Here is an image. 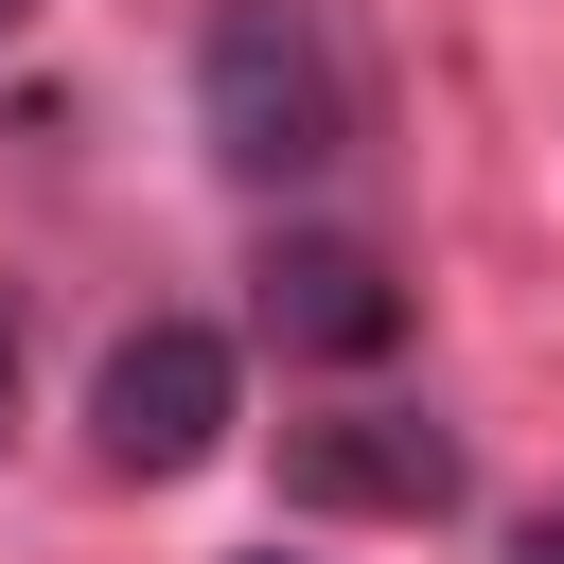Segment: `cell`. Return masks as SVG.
I'll return each mask as SVG.
<instances>
[{
  "instance_id": "6da1fadb",
  "label": "cell",
  "mask_w": 564,
  "mask_h": 564,
  "mask_svg": "<svg viewBox=\"0 0 564 564\" xmlns=\"http://www.w3.org/2000/svg\"><path fill=\"white\" fill-rule=\"evenodd\" d=\"M194 123H212V159L229 176H317L335 159V53H317V18L300 0H229L212 18V53H194Z\"/></svg>"
},
{
  "instance_id": "7a4b0ae2",
  "label": "cell",
  "mask_w": 564,
  "mask_h": 564,
  "mask_svg": "<svg viewBox=\"0 0 564 564\" xmlns=\"http://www.w3.org/2000/svg\"><path fill=\"white\" fill-rule=\"evenodd\" d=\"M88 441H106V476H194L229 441V335L212 317H141L88 370Z\"/></svg>"
},
{
  "instance_id": "3957f363",
  "label": "cell",
  "mask_w": 564,
  "mask_h": 564,
  "mask_svg": "<svg viewBox=\"0 0 564 564\" xmlns=\"http://www.w3.org/2000/svg\"><path fill=\"white\" fill-rule=\"evenodd\" d=\"M282 494L300 511H441L458 494V441L405 423V405H335V423H282Z\"/></svg>"
},
{
  "instance_id": "277c9868",
  "label": "cell",
  "mask_w": 564,
  "mask_h": 564,
  "mask_svg": "<svg viewBox=\"0 0 564 564\" xmlns=\"http://www.w3.org/2000/svg\"><path fill=\"white\" fill-rule=\"evenodd\" d=\"M264 335H282V352H317V370H352V352H388V335H405V282H388L352 229H300V247H264Z\"/></svg>"
},
{
  "instance_id": "5b68a950",
  "label": "cell",
  "mask_w": 564,
  "mask_h": 564,
  "mask_svg": "<svg viewBox=\"0 0 564 564\" xmlns=\"http://www.w3.org/2000/svg\"><path fill=\"white\" fill-rule=\"evenodd\" d=\"M511 564H564V511H529V546H511Z\"/></svg>"
},
{
  "instance_id": "8992f818",
  "label": "cell",
  "mask_w": 564,
  "mask_h": 564,
  "mask_svg": "<svg viewBox=\"0 0 564 564\" xmlns=\"http://www.w3.org/2000/svg\"><path fill=\"white\" fill-rule=\"evenodd\" d=\"M0 423H18V317H0Z\"/></svg>"
},
{
  "instance_id": "52a82bcc",
  "label": "cell",
  "mask_w": 564,
  "mask_h": 564,
  "mask_svg": "<svg viewBox=\"0 0 564 564\" xmlns=\"http://www.w3.org/2000/svg\"><path fill=\"white\" fill-rule=\"evenodd\" d=\"M247 564H282V546H247Z\"/></svg>"
},
{
  "instance_id": "ba28073f",
  "label": "cell",
  "mask_w": 564,
  "mask_h": 564,
  "mask_svg": "<svg viewBox=\"0 0 564 564\" xmlns=\"http://www.w3.org/2000/svg\"><path fill=\"white\" fill-rule=\"evenodd\" d=\"M0 35H18V0H0Z\"/></svg>"
}]
</instances>
